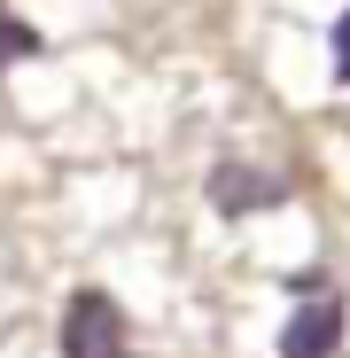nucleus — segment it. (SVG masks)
Returning <instances> with one entry per match:
<instances>
[{"label":"nucleus","mask_w":350,"mask_h":358,"mask_svg":"<svg viewBox=\"0 0 350 358\" xmlns=\"http://www.w3.org/2000/svg\"><path fill=\"white\" fill-rule=\"evenodd\" d=\"M63 358H133V327L117 312V296L78 288L71 312H63Z\"/></svg>","instance_id":"obj_1"},{"label":"nucleus","mask_w":350,"mask_h":358,"mask_svg":"<svg viewBox=\"0 0 350 358\" xmlns=\"http://www.w3.org/2000/svg\"><path fill=\"white\" fill-rule=\"evenodd\" d=\"M335 350H342V296H319L280 320V358H335Z\"/></svg>","instance_id":"obj_2"},{"label":"nucleus","mask_w":350,"mask_h":358,"mask_svg":"<svg viewBox=\"0 0 350 358\" xmlns=\"http://www.w3.org/2000/svg\"><path fill=\"white\" fill-rule=\"evenodd\" d=\"M210 203H218V210H272V203H288V187H280L272 171L218 164V171H210Z\"/></svg>","instance_id":"obj_3"},{"label":"nucleus","mask_w":350,"mask_h":358,"mask_svg":"<svg viewBox=\"0 0 350 358\" xmlns=\"http://www.w3.org/2000/svg\"><path fill=\"white\" fill-rule=\"evenodd\" d=\"M39 47H47V39H39L31 24H16V16H8V0H0V71H8L16 55H39Z\"/></svg>","instance_id":"obj_4"},{"label":"nucleus","mask_w":350,"mask_h":358,"mask_svg":"<svg viewBox=\"0 0 350 358\" xmlns=\"http://www.w3.org/2000/svg\"><path fill=\"white\" fill-rule=\"evenodd\" d=\"M335 78L350 86V8H342V24H335Z\"/></svg>","instance_id":"obj_5"}]
</instances>
